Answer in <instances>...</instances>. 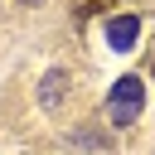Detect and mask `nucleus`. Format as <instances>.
Masks as SVG:
<instances>
[{
  "mask_svg": "<svg viewBox=\"0 0 155 155\" xmlns=\"http://www.w3.org/2000/svg\"><path fill=\"white\" fill-rule=\"evenodd\" d=\"M102 0H78V15H87V10H97Z\"/></svg>",
  "mask_w": 155,
  "mask_h": 155,
  "instance_id": "nucleus-4",
  "label": "nucleus"
},
{
  "mask_svg": "<svg viewBox=\"0 0 155 155\" xmlns=\"http://www.w3.org/2000/svg\"><path fill=\"white\" fill-rule=\"evenodd\" d=\"M19 5H39V0H19Z\"/></svg>",
  "mask_w": 155,
  "mask_h": 155,
  "instance_id": "nucleus-5",
  "label": "nucleus"
},
{
  "mask_svg": "<svg viewBox=\"0 0 155 155\" xmlns=\"http://www.w3.org/2000/svg\"><path fill=\"white\" fill-rule=\"evenodd\" d=\"M140 111H145V82H140L136 73L116 78V87L107 92V121H111V126H131Z\"/></svg>",
  "mask_w": 155,
  "mask_h": 155,
  "instance_id": "nucleus-1",
  "label": "nucleus"
},
{
  "mask_svg": "<svg viewBox=\"0 0 155 155\" xmlns=\"http://www.w3.org/2000/svg\"><path fill=\"white\" fill-rule=\"evenodd\" d=\"M136 34H140V19H136V15H111V24H107V44H111V48L126 53V48L136 44Z\"/></svg>",
  "mask_w": 155,
  "mask_h": 155,
  "instance_id": "nucleus-2",
  "label": "nucleus"
},
{
  "mask_svg": "<svg viewBox=\"0 0 155 155\" xmlns=\"http://www.w3.org/2000/svg\"><path fill=\"white\" fill-rule=\"evenodd\" d=\"M63 87H68V73H48V78H44V87H39V102L53 111V107L63 102Z\"/></svg>",
  "mask_w": 155,
  "mask_h": 155,
  "instance_id": "nucleus-3",
  "label": "nucleus"
}]
</instances>
